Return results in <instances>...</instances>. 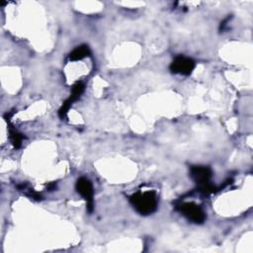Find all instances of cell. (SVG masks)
Masks as SVG:
<instances>
[{
	"label": "cell",
	"instance_id": "3",
	"mask_svg": "<svg viewBox=\"0 0 253 253\" xmlns=\"http://www.w3.org/2000/svg\"><path fill=\"white\" fill-rule=\"evenodd\" d=\"M175 209L193 223L202 224L206 221V211L202 206L196 204L195 202H179L175 205Z\"/></svg>",
	"mask_w": 253,
	"mask_h": 253
},
{
	"label": "cell",
	"instance_id": "4",
	"mask_svg": "<svg viewBox=\"0 0 253 253\" xmlns=\"http://www.w3.org/2000/svg\"><path fill=\"white\" fill-rule=\"evenodd\" d=\"M76 192L84 199L88 212L94 210V190L91 181L85 177H80L75 183Z\"/></svg>",
	"mask_w": 253,
	"mask_h": 253
},
{
	"label": "cell",
	"instance_id": "8",
	"mask_svg": "<svg viewBox=\"0 0 253 253\" xmlns=\"http://www.w3.org/2000/svg\"><path fill=\"white\" fill-rule=\"evenodd\" d=\"M91 56V49L87 44H80L76 46L70 53H69V60L70 61H78L83 58Z\"/></svg>",
	"mask_w": 253,
	"mask_h": 253
},
{
	"label": "cell",
	"instance_id": "6",
	"mask_svg": "<svg viewBox=\"0 0 253 253\" xmlns=\"http://www.w3.org/2000/svg\"><path fill=\"white\" fill-rule=\"evenodd\" d=\"M84 90H85V84L82 81H76L72 85L69 97L62 103L61 107L58 110V117L61 120H65L67 118V113H68L69 109L71 108L73 103L80 98V96L82 95Z\"/></svg>",
	"mask_w": 253,
	"mask_h": 253
},
{
	"label": "cell",
	"instance_id": "1",
	"mask_svg": "<svg viewBox=\"0 0 253 253\" xmlns=\"http://www.w3.org/2000/svg\"><path fill=\"white\" fill-rule=\"evenodd\" d=\"M129 203L132 208L141 215L153 213L158 207L157 194L153 190L137 191L129 197Z\"/></svg>",
	"mask_w": 253,
	"mask_h": 253
},
{
	"label": "cell",
	"instance_id": "9",
	"mask_svg": "<svg viewBox=\"0 0 253 253\" xmlns=\"http://www.w3.org/2000/svg\"><path fill=\"white\" fill-rule=\"evenodd\" d=\"M17 190L22 192L25 196H27L28 198L32 199V200H35V201H42V197L40 193L36 192L29 183L27 182H23V183H20L16 186Z\"/></svg>",
	"mask_w": 253,
	"mask_h": 253
},
{
	"label": "cell",
	"instance_id": "5",
	"mask_svg": "<svg viewBox=\"0 0 253 253\" xmlns=\"http://www.w3.org/2000/svg\"><path fill=\"white\" fill-rule=\"evenodd\" d=\"M196 67V62L191 57L185 55H177L170 63L169 69L174 74L189 76Z\"/></svg>",
	"mask_w": 253,
	"mask_h": 253
},
{
	"label": "cell",
	"instance_id": "2",
	"mask_svg": "<svg viewBox=\"0 0 253 253\" xmlns=\"http://www.w3.org/2000/svg\"><path fill=\"white\" fill-rule=\"evenodd\" d=\"M190 177L197 185V190L203 195H209L214 192L215 187L211 184L212 171L210 167L204 165H193L190 167Z\"/></svg>",
	"mask_w": 253,
	"mask_h": 253
},
{
	"label": "cell",
	"instance_id": "7",
	"mask_svg": "<svg viewBox=\"0 0 253 253\" xmlns=\"http://www.w3.org/2000/svg\"><path fill=\"white\" fill-rule=\"evenodd\" d=\"M14 112L12 113H7L5 116H4V119L5 121L7 122V125H8V130H9V138H10V141L13 145L14 148L18 149L22 146V142L25 138V135H23V133H21L10 122V118L13 116Z\"/></svg>",
	"mask_w": 253,
	"mask_h": 253
}]
</instances>
